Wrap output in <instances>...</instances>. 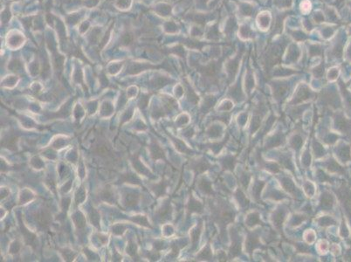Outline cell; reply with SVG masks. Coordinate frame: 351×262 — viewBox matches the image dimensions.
Returning a JSON list of instances; mask_svg holds the SVG:
<instances>
[{"instance_id":"1","label":"cell","mask_w":351,"mask_h":262,"mask_svg":"<svg viewBox=\"0 0 351 262\" xmlns=\"http://www.w3.org/2000/svg\"><path fill=\"white\" fill-rule=\"evenodd\" d=\"M301 12H304V13L309 12L311 10V4H310V2L307 1V0L302 2L301 4Z\"/></svg>"}]
</instances>
